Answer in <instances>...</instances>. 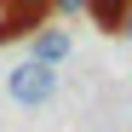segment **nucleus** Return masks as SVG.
Masks as SVG:
<instances>
[{
	"label": "nucleus",
	"instance_id": "obj_3",
	"mask_svg": "<svg viewBox=\"0 0 132 132\" xmlns=\"http://www.w3.org/2000/svg\"><path fill=\"white\" fill-rule=\"evenodd\" d=\"M86 12H92L98 29H121V17L132 12V0H86Z\"/></svg>",
	"mask_w": 132,
	"mask_h": 132
},
{
	"label": "nucleus",
	"instance_id": "obj_2",
	"mask_svg": "<svg viewBox=\"0 0 132 132\" xmlns=\"http://www.w3.org/2000/svg\"><path fill=\"white\" fill-rule=\"evenodd\" d=\"M29 57H40V63H63V57H69V35H63V29H46V35H35Z\"/></svg>",
	"mask_w": 132,
	"mask_h": 132
},
{
	"label": "nucleus",
	"instance_id": "obj_4",
	"mask_svg": "<svg viewBox=\"0 0 132 132\" xmlns=\"http://www.w3.org/2000/svg\"><path fill=\"white\" fill-rule=\"evenodd\" d=\"M121 29H126V46H132V12H126V17H121Z\"/></svg>",
	"mask_w": 132,
	"mask_h": 132
},
{
	"label": "nucleus",
	"instance_id": "obj_1",
	"mask_svg": "<svg viewBox=\"0 0 132 132\" xmlns=\"http://www.w3.org/2000/svg\"><path fill=\"white\" fill-rule=\"evenodd\" d=\"M6 98L17 109H46L57 98V63H40V57H23V63H12V75H6Z\"/></svg>",
	"mask_w": 132,
	"mask_h": 132
}]
</instances>
